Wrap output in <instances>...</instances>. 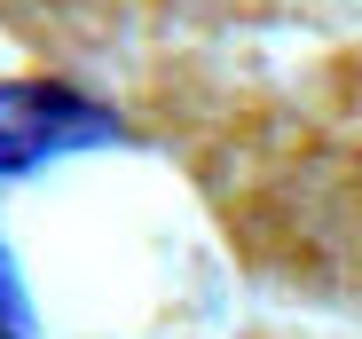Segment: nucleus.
I'll return each mask as SVG.
<instances>
[{
  "mask_svg": "<svg viewBox=\"0 0 362 339\" xmlns=\"http://www.w3.org/2000/svg\"><path fill=\"white\" fill-rule=\"evenodd\" d=\"M95 134H103V110L79 103L71 87H47V79L0 87V174H32L40 158L79 150Z\"/></svg>",
  "mask_w": 362,
  "mask_h": 339,
  "instance_id": "f257e3e1",
  "label": "nucleus"
}]
</instances>
